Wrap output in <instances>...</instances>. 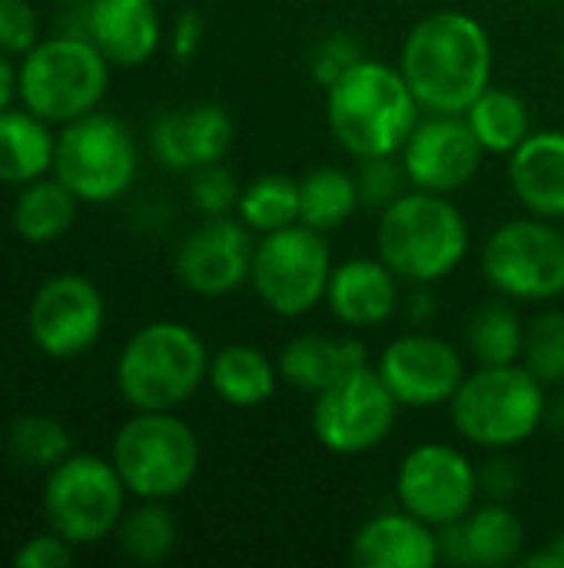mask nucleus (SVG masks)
Returning a JSON list of instances; mask_svg holds the SVG:
<instances>
[{
	"label": "nucleus",
	"instance_id": "obj_1",
	"mask_svg": "<svg viewBox=\"0 0 564 568\" xmlns=\"http://www.w3.org/2000/svg\"><path fill=\"white\" fill-rule=\"evenodd\" d=\"M399 70L422 110L465 113L492 87V40L475 17L435 10L409 30Z\"/></svg>",
	"mask_w": 564,
	"mask_h": 568
},
{
	"label": "nucleus",
	"instance_id": "obj_2",
	"mask_svg": "<svg viewBox=\"0 0 564 568\" xmlns=\"http://www.w3.org/2000/svg\"><path fill=\"white\" fill-rule=\"evenodd\" d=\"M419 100L399 67L359 57L326 87V120L342 150L396 156L419 123Z\"/></svg>",
	"mask_w": 564,
	"mask_h": 568
},
{
	"label": "nucleus",
	"instance_id": "obj_3",
	"mask_svg": "<svg viewBox=\"0 0 564 568\" xmlns=\"http://www.w3.org/2000/svg\"><path fill=\"white\" fill-rule=\"evenodd\" d=\"M379 260L406 283L445 280L469 253V223L445 193L409 190L389 203L376 226Z\"/></svg>",
	"mask_w": 564,
	"mask_h": 568
},
{
	"label": "nucleus",
	"instance_id": "obj_4",
	"mask_svg": "<svg viewBox=\"0 0 564 568\" xmlns=\"http://www.w3.org/2000/svg\"><path fill=\"white\" fill-rule=\"evenodd\" d=\"M459 436L482 449H515L529 443L548 416L545 383L522 363L479 366L449 399Z\"/></svg>",
	"mask_w": 564,
	"mask_h": 568
},
{
	"label": "nucleus",
	"instance_id": "obj_5",
	"mask_svg": "<svg viewBox=\"0 0 564 568\" xmlns=\"http://www.w3.org/2000/svg\"><path fill=\"white\" fill-rule=\"evenodd\" d=\"M209 376L203 339L183 323H150L130 336L116 363V383L133 409L156 413L186 403Z\"/></svg>",
	"mask_w": 564,
	"mask_h": 568
},
{
	"label": "nucleus",
	"instance_id": "obj_6",
	"mask_svg": "<svg viewBox=\"0 0 564 568\" xmlns=\"http://www.w3.org/2000/svg\"><path fill=\"white\" fill-rule=\"evenodd\" d=\"M113 466L123 486L140 499H173L196 479L199 443L170 409L136 413L113 439Z\"/></svg>",
	"mask_w": 564,
	"mask_h": 568
},
{
	"label": "nucleus",
	"instance_id": "obj_7",
	"mask_svg": "<svg viewBox=\"0 0 564 568\" xmlns=\"http://www.w3.org/2000/svg\"><path fill=\"white\" fill-rule=\"evenodd\" d=\"M106 80V57L93 40L57 37L27 50L17 87L30 113L47 123H70L100 103Z\"/></svg>",
	"mask_w": 564,
	"mask_h": 568
},
{
	"label": "nucleus",
	"instance_id": "obj_8",
	"mask_svg": "<svg viewBox=\"0 0 564 568\" xmlns=\"http://www.w3.org/2000/svg\"><path fill=\"white\" fill-rule=\"evenodd\" d=\"M332 276L329 243L319 230L293 223L273 233H263L253 253L249 283L259 303L286 320L306 316L326 300Z\"/></svg>",
	"mask_w": 564,
	"mask_h": 568
},
{
	"label": "nucleus",
	"instance_id": "obj_9",
	"mask_svg": "<svg viewBox=\"0 0 564 568\" xmlns=\"http://www.w3.org/2000/svg\"><path fill=\"white\" fill-rule=\"evenodd\" d=\"M53 170L76 200L110 203L136 176V143L116 116L90 110L60 133Z\"/></svg>",
	"mask_w": 564,
	"mask_h": 568
},
{
	"label": "nucleus",
	"instance_id": "obj_10",
	"mask_svg": "<svg viewBox=\"0 0 564 568\" xmlns=\"http://www.w3.org/2000/svg\"><path fill=\"white\" fill-rule=\"evenodd\" d=\"M123 479L113 463L96 456H66L50 469L43 513L57 536L70 546L106 539L123 519Z\"/></svg>",
	"mask_w": 564,
	"mask_h": 568
},
{
	"label": "nucleus",
	"instance_id": "obj_11",
	"mask_svg": "<svg viewBox=\"0 0 564 568\" xmlns=\"http://www.w3.org/2000/svg\"><path fill=\"white\" fill-rule=\"evenodd\" d=\"M482 273L505 300H555L564 293V233L545 216L502 223L485 240Z\"/></svg>",
	"mask_w": 564,
	"mask_h": 568
},
{
	"label": "nucleus",
	"instance_id": "obj_12",
	"mask_svg": "<svg viewBox=\"0 0 564 568\" xmlns=\"http://www.w3.org/2000/svg\"><path fill=\"white\" fill-rule=\"evenodd\" d=\"M399 419V399L369 363L322 389L312 406V436L339 456L382 446Z\"/></svg>",
	"mask_w": 564,
	"mask_h": 568
},
{
	"label": "nucleus",
	"instance_id": "obj_13",
	"mask_svg": "<svg viewBox=\"0 0 564 568\" xmlns=\"http://www.w3.org/2000/svg\"><path fill=\"white\" fill-rule=\"evenodd\" d=\"M479 469L465 453L445 443L416 446L396 476V496L406 513L442 529L465 519L479 499Z\"/></svg>",
	"mask_w": 564,
	"mask_h": 568
},
{
	"label": "nucleus",
	"instance_id": "obj_14",
	"mask_svg": "<svg viewBox=\"0 0 564 568\" xmlns=\"http://www.w3.org/2000/svg\"><path fill=\"white\" fill-rule=\"evenodd\" d=\"M482 153L485 150L462 113H432L416 123L399 156L416 190L455 193L479 173Z\"/></svg>",
	"mask_w": 564,
	"mask_h": 568
},
{
	"label": "nucleus",
	"instance_id": "obj_15",
	"mask_svg": "<svg viewBox=\"0 0 564 568\" xmlns=\"http://www.w3.org/2000/svg\"><path fill=\"white\" fill-rule=\"evenodd\" d=\"M103 329V296L100 290L76 273L47 280L30 303V336L53 356L70 359L96 343Z\"/></svg>",
	"mask_w": 564,
	"mask_h": 568
},
{
	"label": "nucleus",
	"instance_id": "obj_16",
	"mask_svg": "<svg viewBox=\"0 0 564 568\" xmlns=\"http://www.w3.org/2000/svg\"><path fill=\"white\" fill-rule=\"evenodd\" d=\"M253 230L233 216H209L176 250V276L196 296H226L249 280Z\"/></svg>",
	"mask_w": 564,
	"mask_h": 568
},
{
	"label": "nucleus",
	"instance_id": "obj_17",
	"mask_svg": "<svg viewBox=\"0 0 564 568\" xmlns=\"http://www.w3.org/2000/svg\"><path fill=\"white\" fill-rule=\"evenodd\" d=\"M379 376L399 399V406L425 409L442 406L455 396L465 379L462 356L439 336L406 333L392 339L379 356Z\"/></svg>",
	"mask_w": 564,
	"mask_h": 568
},
{
	"label": "nucleus",
	"instance_id": "obj_18",
	"mask_svg": "<svg viewBox=\"0 0 564 568\" xmlns=\"http://www.w3.org/2000/svg\"><path fill=\"white\" fill-rule=\"evenodd\" d=\"M233 116L216 103H196L163 113L153 123L150 143L163 166L170 170H199L219 163L233 146Z\"/></svg>",
	"mask_w": 564,
	"mask_h": 568
},
{
	"label": "nucleus",
	"instance_id": "obj_19",
	"mask_svg": "<svg viewBox=\"0 0 564 568\" xmlns=\"http://www.w3.org/2000/svg\"><path fill=\"white\" fill-rule=\"evenodd\" d=\"M522 546H525V529L519 516L505 503H495V499H489L485 506H475L465 519L439 529L442 562L499 568L519 562Z\"/></svg>",
	"mask_w": 564,
	"mask_h": 568
},
{
	"label": "nucleus",
	"instance_id": "obj_20",
	"mask_svg": "<svg viewBox=\"0 0 564 568\" xmlns=\"http://www.w3.org/2000/svg\"><path fill=\"white\" fill-rule=\"evenodd\" d=\"M352 562L359 568H432L442 562L439 529L412 513H382L352 536Z\"/></svg>",
	"mask_w": 564,
	"mask_h": 568
},
{
	"label": "nucleus",
	"instance_id": "obj_21",
	"mask_svg": "<svg viewBox=\"0 0 564 568\" xmlns=\"http://www.w3.org/2000/svg\"><path fill=\"white\" fill-rule=\"evenodd\" d=\"M326 303L352 329L379 326L399 310V276L382 260H349L332 266Z\"/></svg>",
	"mask_w": 564,
	"mask_h": 568
},
{
	"label": "nucleus",
	"instance_id": "obj_22",
	"mask_svg": "<svg viewBox=\"0 0 564 568\" xmlns=\"http://www.w3.org/2000/svg\"><path fill=\"white\" fill-rule=\"evenodd\" d=\"M509 183L525 210L545 220H564V133L539 130L509 153Z\"/></svg>",
	"mask_w": 564,
	"mask_h": 568
},
{
	"label": "nucleus",
	"instance_id": "obj_23",
	"mask_svg": "<svg viewBox=\"0 0 564 568\" xmlns=\"http://www.w3.org/2000/svg\"><path fill=\"white\" fill-rule=\"evenodd\" d=\"M86 30L110 63L136 67L160 47V17L153 0H93Z\"/></svg>",
	"mask_w": 564,
	"mask_h": 568
},
{
	"label": "nucleus",
	"instance_id": "obj_24",
	"mask_svg": "<svg viewBox=\"0 0 564 568\" xmlns=\"http://www.w3.org/2000/svg\"><path fill=\"white\" fill-rule=\"evenodd\" d=\"M366 363H369L366 346L359 339H329L319 333H306L283 346L276 366L289 386L319 396L322 389L336 386L342 376H349Z\"/></svg>",
	"mask_w": 564,
	"mask_h": 568
},
{
	"label": "nucleus",
	"instance_id": "obj_25",
	"mask_svg": "<svg viewBox=\"0 0 564 568\" xmlns=\"http://www.w3.org/2000/svg\"><path fill=\"white\" fill-rule=\"evenodd\" d=\"M276 379H279V366L259 346H246V343L219 349L209 359V376H206L213 393L239 409L263 406L276 393Z\"/></svg>",
	"mask_w": 564,
	"mask_h": 568
},
{
	"label": "nucleus",
	"instance_id": "obj_26",
	"mask_svg": "<svg viewBox=\"0 0 564 568\" xmlns=\"http://www.w3.org/2000/svg\"><path fill=\"white\" fill-rule=\"evenodd\" d=\"M53 136L37 113L0 110V180L33 183L53 163Z\"/></svg>",
	"mask_w": 564,
	"mask_h": 568
},
{
	"label": "nucleus",
	"instance_id": "obj_27",
	"mask_svg": "<svg viewBox=\"0 0 564 568\" xmlns=\"http://www.w3.org/2000/svg\"><path fill=\"white\" fill-rule=\"evenodd\" d=\"M475 133V140L482 143L485 153H515L522 146V140L532 133V116L529 106L519 93L505 90V87H489L475 97V103L462 113Z\"/></svg>",
	"mask_w": 564,
	"mask_h": 568
},
{
	"label": "nucleus",
	"instance_id": "obj_28",
	"mask_svg": "<svg viewBox=\"0 0 564 568\" xmlns=\"http://www.w3.org/2000/svg\"><path fill=\"white\" fill-rule=\"evenodd\" d=\"M73 216L76 193L63 180H33L13 206V230L30 243H47L63 236Z\"/></svg>",
	"mask_w": 564,
	"mask_h": 568
},
{
	"label": "nucleus",
	"instance_id": "obj_29",
	"mask_svg": "<svg viewBox=\"0 0 564 568\" xmlns=\"http://www.w3.org/2000/svg\"><path fill=\"white\" fill-rule=\"evenodd\" d=\"M359 206L356 176L339 166H319L299 180V223L329 233L339 230Z\"/></svg>",
	"mask_w": 564,
	"mask_h": 568
},
{
	"label": "nucleus",
	"instance_id": "obj_30",
	"mask_svg": "<svg viewBox=\"0 0 564 568\" xmlns=\"http://www.w3.org/2000/svg\"><path fill=\"white\" fill-rule=\"evenodd\" d=\"M236 210L253 233H273L293 226L299 220V183L283 173L256 176L249 186H243Z\"/></svg>",
	"mask_w": 564,
	"mask_h": 568
},
{
	"label": "nucleus",
	"instance_id": "obj_31",
	"mask_svg": "<svg viewBox=\"0 0 564 568\" xmlns=\"http://www.w3.org/2000/svg\"><path fill=\"white\" fill-rule=\"evenodd\" d=\"M525 346V326L509 303H485L469 323V349L482 366L519 363Z\"/></svg>",
	"mask_w": 564,
	"mask_h": 568
},
{
	"label": "nucleus",
	"instance_id": "obj_32",
	"mask_svg": "<svg viewBox=\"0 0 564 568\" xmlns=\"http://www.w3.org/2000/svg\"><path fill=\"white\" fill-rule=\"evenodd\" d=\"M116 532H120V549L133 562H143V566L163 562L176 546V523L153 499H150V506H143V509L130 513L126 519H120Z\"/></svg>",
	"mask_w": 564,
	"mask_h": 568
},
{
	"label": "nucleus",
	"instance_id": "obj_33",
	"mask_svg": "<svg viewBox=\"0 0 564 568\" xmlns=\"http://www.w3.org/2000/svg\"><path fill=\"white\" fill-rule=\"evenodd\" d=\"M7 446L23 466L53 469L70 456V433L50 416H20L7 433Z\"/></svg>",
	"mask_w": 564,
	"mask_h": 568
},
{
	"label": "nucleus",
	"instance_id": "obj_34",
	"mask_svg": "<svg viewBox=\"0 0 564 568\" xmlns=\"http://www.w3.org/2000/svg\"><path fill=\"white\" fill-rule=\"evenodd\" d=\"M539 383L562 386L564 383V313L548 310L525 326V346L519 359Z\"/></svg>",
	"mask_w": 564,
	"mask_h": 568
},
{
	"label": "nucleus",
	"instance_id": "obj_35",
	"mask_svg": "<svg viewBox=\"0 0 564 568\" xmlns=\"http://www.w3.org/2000/svg\"><path fill=\"white\" fill-rule=\"evenodd\" d=\"M356 190H359V206H372V210H386L389 203H396L406 190V166L402 156H362L356 166Z\"/></svg>",
	"mask_w": 564,
	"mask_h": 568
},
{
	"label": "nucleus",
	"instance_id": "obj_36",
	"mask_svg": "<svg viewBox=\"0 0 564 568\" xmlns=\"http://www.w3.org/2000/svg\"><path fill=\"white\" fill-rule=\"evenodd\" d=\"M189 193H193V203L206 213V216H229V210H236L239 203V183L236 176L219 163H206L199 170H193L189 176Z\"/></svg>",
	"mask_w": 564,
	"mask_h": 568
},
{
	"label": "nucleus",
	"instance_id": "obj_37",
	"mask_svg": "<svg viewBox=\"0 0 564 568\" xmlns=\"http://www.w3.org/2000/svg\"><path fill=\"white\" fill-rule=\"evenodd\" d=\"M37 47V13L27 0H0V50L23 53Z\"/></svg>",
	"mask_w": 564,
	"mask_h": 568
},
{
	"label": "nucleus",
	"instance_id": "obj_38",
	"mask_svg": "<svg viewBox=\"0 0 564 568\" xmlns=\"http://www.w3.org/2000/svg\"><path fill=\"white\" fill-rule=\"evenodd\" d=\"M359 60V50L356 43L346 37V33H332V37H322V43L316 47V57H312V73L322 87H329L342 70H349L352 63Z\"/></svg>",
	"mask_w": 564,
	"mask_h": 568
},
{
	"label": "nucleus",
	"instance_id": "obj_39",
	"mask_svg": "<svg viewBox=\"0 0 564 568\" xmlns=\"http://www.w3.org/2000/svg\"><path fill=\"white\" fill-rule=\"evenodd\" d=\"M73 562V552H70V542L63 536H37L30 539L17 556H13V566L20 568H66Z\"/></svg>",
	"mask_w": 564,
	"mask_h": 568
},
{
	"label": "nucleus",
	"instance_id": "obj_40",
	"mask_svg": "<svg viewBox=\"0 0 564 568\" xmlns=\"http://www.w3.org/2000/svg\"><path fill=\"white\" fill-rule=\"evenodd\" d=\"M479 489H482L489 499L505 503V499H512V496L522 489V469H519L512 459L495 456V459H489V463L479 469Z\"/></svg>",
	"mask_w": 564,
	"mask_h": 568
},
{
	"label": "nucleus",
	"instance_id": "obj_41",
	"mask_svg": "<svg viewBox=\"0 0 564 568\" xmlns=\"http://www.w3.org/2000/svg\"><path fill=\"white\" fill-rule=\"evenodd\" d=\"M199 37H203V17L196 10H186L180 20H176V33H173V53L180 60H189L199 47Z\"/></svg>",
	"mask_w": 564,
	"mask_h": 568
},
{
	"label": "nucleus",
	"instance_id": "obj_42",
	"mask_svg": "<svg viewBox=\"0 0 564 568\" xmlns=\"http://www.w3.org/2000/svg\"><path fill=\"white\" fill-rule=\"evenodd\" d=\"M13 87H17L13 67L7 63V57H3V50H0V110H7V103L13 100Z\"/></svg>",
	"mask_w": 564,
	"mask_h": 568
},
{
	"label": "nucleus",
	"instance_id": "obj_43",
	"mask_svg": "<svg viewBox=\"0 0 564 568\" xmlns=\"http://www.w3.org/2000/svg\"><path fill=\"white\" fill-rule=\"evenodd\" d=\"M548 546H552V552L558 556V562H562V568H564V532H562V536H555V539H552Z\"/></svg>",
	"mask_w": 564,
	"mask_h": 568
},
{
	"label": "nucleus",
	"instance_id": "obj_44",
	"mask_svg": "<svg viewBox=\"0 0 564 568\" xmlns=\"http://www.w3.org/2000/svg\"><path fill=\"white\" fill-rule=\"evenodd\" d=\"M539 3H555V0H539Z\"/></svg>",
	"mask_w": 564,
	"mask_h": 568
},
{
	"label": "nucleus",
	"instance_id": "obj_45",
	"mask_svg": "<svg viewBox=\"0 0 564 568\" xmlns=\"http://www.w3.org/2000/svg\"><path fill=\"white\" fill-rule=\"evenodd\" d=\"M562 57H564V47H562Z\"/></svg>",
	"mask_w": 564,
	"mask_h": 568
}]
</instances>
